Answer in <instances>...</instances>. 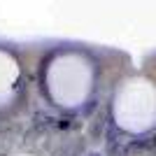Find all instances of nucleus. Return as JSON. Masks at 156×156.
Returning <instances> with one entry per match:
<instances>
[{
	"label": "nucleus",
	"instance_id": "nucleus-1",
	"mask_svg": "<svg viewBox=\"0 0 156 156\" xmlns=\"http://www.w3.org/2000/svg\"><path fill=\"white\" fill-rule=\"evenodd\" d=\"M107 124H110V121H107V114H105V112H98L96 117H93L91 126H89V135H91L93 140H103Z\"/></svg>",
	"mask_w": 156,
	"mask_h": 156
},
{
	"label": "nucleus",
	"instance_id": "nucleus-3",
	"mask_svg": "<svg viewBox=\"0 0 156 156\" xmlns=\"http://www.w3.org/2000/svg\"><path fill=\"white\" fill-rule=\"evenodd\" d=\"M84 154H86V142H84V140H82V137L70 140V147H68L65 156H84Z\"/></svg>",
	"mask_w": 156,
	"mask_h": 156
},
{
	"label": "nucleus",
	"instance_id": "nucleus-2",
	"mask_svg": "<svg viewBox=\"0 0 156 156\" xmlns=\"http://www.w3.org/2000/svg\"><path fill=\"white\" fill-rule=\"evenodd\" d=\"M128 140H119V142H107V156H128Z\"/></svg>",
	"mask_w": 156,
	"mask_h": 156
},
{
	"label": "nucleus",
	"instance_id": "nucleus-5",
	"mask_svg": "<svg viewBox=\"0 0 156 156\" xmlns=\"http://www.w3.org/2000/svg\"><path fill=\"white\" fill-rule=\"evenodd\" d=\"M84 156H103V154H98V151H86Z\"/></svg>",
	"mask_w": 156,
	"mask_h": 156
},
{
	"label": "nucleus",
	"instance_id": "nucleus-4",
	"mask_svg": "<svg viewBox=\"0 0 156 156\" xmlns=\"http://www.w3.org/2000/svg\"><path fill=\"white\" fill-rule=\"evenodd\" d=\"M96 110H98V100L93 98V100H86V105H84V107H82L79 112H82V117H91Z\"/></svg>",
	"mask_w": 156,
	"mask_h": 156
}]
</instances>
